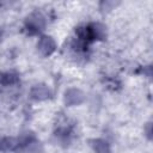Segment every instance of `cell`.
<instances>
[{"label": "cell", "mask_w": 153, "mask_h": 153, "mask_svg": "<svg viewBox=\"0 0 153 153\" xmlns=\"http://www.w3.org/2000/svg\"><path fill=\"white\" fill-rule=\"evenodd\" d=\"M43 25H44V22H43V18L39 14H32L30 18H27L26 26L29 27L31 33H36L39 30H42Z\"/></svg>", "instance_id": "cell-1"}, {"label": "cell", "mask_w": 153, "mask_h": 153, "mask_svg": "<svg viewBox=\"0 0 153 153\" xmlns=\"http://www.w3.org/2000/svg\"><path fill=\"white\" fill-rule=\"evenodd\" d=\"M38 49H39V51L42 54L49 55V54H51L54 51L55 43H54V41L50 37H47V36L45 37H42L39 39V42H38Z\"/></svg>", "instance_id": "cell-2"}, {"label": "cell", "mask_w": 153, "mask_h": 153, "mask_svg": "<svg viewBox=\"0 0 153 153\" xmlns=\"http://www.w3.org/2000/svg\"><path fill=\"white\" fill-rule=\"evenodd\" d=\"M65 99H66V103L71 105H75L82 100V93L79 90H69L68 92H66Z\"/></svg>", "instance_id": "cell-3"}, {"label": "cell", "mask_w": 153, "mask_h": 153, "mask_svg": "<svg viewBox=\"0 0 153 153\" xmlns=\"http://www.w3.org/2000/svg\"><path fill=\"white\" fill-rule=\"evenodd\" d=\"M49 96V91L44 86H36L32 90V97L36 99H44Z\"/></svg>", "instance_id": "cell-4"}, {"label": "cell", "mask_w": 153, "mask_h": 153, "mask_svg": "<svg viewBox=\"0 0 153 153\" xmlns=\"http://www.w3.org/2000/svg\"><path fill=\"white\" fill-rule=\"evenodd\" d=\"M93 148L97 153H108L109 152L106 142H104L102 140H96L94 143H93Z\"/></svg>", "instance_id": "cell-5"}, {"label": "cell", "mask_w": 153, "mask_h": 153, "mask_svg": "<svg viewBox=\"0 0 153 153\" xmlns=\"http://www.w3.org/2000/svg\"><path fill=\"white\" fill-rule=\"evenodd\" d=\"M0 80H1L2 84L8 85V84H13V82L17 80V78H16V75H13V74L6 73V74H2V75L0 76Z\"/></svg>", "instance_id": "cell-6"}]
</instances>
